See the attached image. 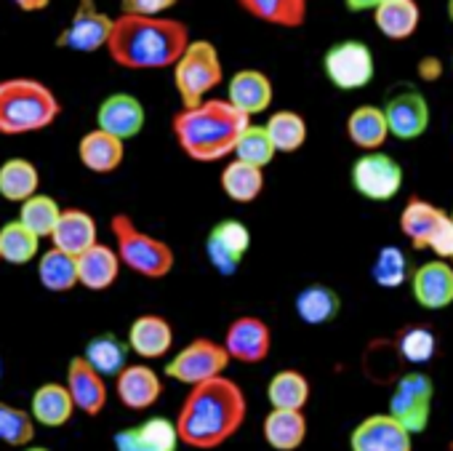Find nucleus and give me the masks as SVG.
Here are the masks:
<instances>
[{
    "instance_id": "1",
    "label": "nucleus",
    "mask_w": 453,
    "mask_h": 451,
    "mask_svg": "<svg viewBox=\"0 0 453 451\" xmlns=\"http://www.w3.org/2000/svg\"><path fill=\"white\" fill-rule=\"evenodd\" d=\"M249 416V398L243 387L230 377H216L189 387L184 395L173 427L179 446L192 451H211L241 432Z\"/></svg>"
},
{
    "instance_id": "2",
    "label": "nucleus",
    "mask_w": 453,
    "mask_h": 451,
    "mask_svg": "<svg viewBox=\"0 0 453 451\" xmlns=\"http://www.w3.org/2000/svg\"><path fill=\"white\" fill-rule=\"evenodd\" d=\"M192 35L181 19L173 17H128L112 19L107 41L110 59L123 70H168L179 62Z\"/></svg>"
},
{
    "instance_id": "3",
    "label": "nucleus",
    "mask_w": 453,
    "mask_h": 451,
    "mask_svg": "<svg viewBox=\"0 0 453 451\" xmlns=\"http://www.w3.org/2000/svg\"><path fill=\"white\" fill-rule=\"evenodd\" d=\"M251 126L246 115H241L226 99L208 97L195 107H181L171 131L181 152L197 163H216L235 152L241 134Z\"/></svg>"
},
{
    "instance_id": "4",
    "label": "nucleus",
    "mask_w": 453,
    "mask_h": 451,
    "mask_svg": "<svg viewBox=\"0 0 453 451\" xmlns=\"http://www.w3.org/2000/svg\"><path fill=\"white\" fill-rule=\"evenodd\" d=\"M62 115L59 97L38 78L0 81V134L27 136L46 131Z\"/></svg>"
},
{
    "instance_id": "5",
    "label": "nucleus",
    "mask_w": 453,
    "mask_h": 451,
    "mask_svg": "<svg viewBox=\"0 0 453 451\" xmlns=\"http://www.w3.org/2000/svg\"><path fill=\"white\" fill-rule=\"evenodd\" d=\"M110 230L115 238L112 249L120 260V268H128L131 273L147 281H163L173 270V249L163 238L144 233L128 214H115L110 219Z\"/></svg>"
},
{
    "instance_id": "6",
    "label": "nucleus",
    "mask_w": 453,
    "mask_h": 451,
    "mask_svg": "<svg viewBox=\"0 0 453 451\" xmlns=\"http://www.w3.org/2000/svg\"><path fill=\"white\" fill-rule=\"evenodd\" d=\"M224 81V67L219 49L211 41L195 38L173 65V86L181 107H195L208 99V94Z\"/></svg>"
},
{
    "instance_id": "7",
    "label": "nucleus",
    "mask_w": 453,
    "mask_h": 451,
    "mask_svg": "<svg viewBox=\"0 0 453 451\" xmlns=\"http://www.w3.org/2000/svg\"><path fill=\"white\" fill-rule=\"evenodd\" d=\"M400 230L413 249H432L440 260L453 254V224L448 214L429 200L411 198L400 214Z\"/></svg>"
},
{
    "instance_id": "8",
    "label": "nucleus",
    "mask_w": 453,
    "mask_h": 451,
    "mask_svg": "<svg viewBox=\"0 0 453 451\" xmlns=\"http://www.w3.org/2000/svg\"><path fill=\"white\" fill-rule=\"evenodd\" d=\"M226 366H230V355L224 353L221 342L197 337L168 361L165 374L187 387H195L200 382L221 377L226 371Z\"/></svg>"
},
{
    "instance_id": "9",
    "label": "nucleus",
    "mask_w": 453,
    "mask_h": 451,
    "mask_svg": "<svg viewBox=\"0 0 453 451\" xmlns=\"http://www.w3.org/2000/svg\"><path fill=\"white\" fill-rule=\"evenodd\" d=\"M323 70H326V78L339 91H357L373 81L376 62H373V54L365 43L344 41V43H336L326 51Z\"/></svg>"
},
{
    "instance_id": "10",
    "label": "nucleus",
    "mask_w": 453,
    "mask_h": 451,
    "mask_svg": "<svg viewBox=\"0 0 453 451\" xmlns=\"http://www.w3.org/2000/svg\"><path fill=\"white\" fill-rule=\"evenodd\" d=\"M432 395H434V387H432V379L426 374H405L392 398H389V416L395 422H400L411 435L413 432H424L426 424H429V411H432Z\"/></svg>"
},
{
    "instance_id": "11",
    "label": "nucleus",
    "mask_w": 453,
    "mask_h": 451,
    "mask_svg": "<svg viewBox=\"0 0 453 451\" xmlns=\"http://www.w3.org/2000/svg\"><path fill=\"white\" fill-rule=\"evenodd\" d=\"M251 249V233L241 219H221L205 238V260L219 276H235Z\"/></svg>"
},
{
    "instance_id": "12",
    "label": "nucleus",
    "mask_w": 453,
    "mask_h": 451,
    "mask_svg": "<svg viewBox=\"0 0 453 451\" xmlns=\"http://www.w3.org/2000/svg\"><path fill=\"white\" fill-rule=\"evenodd\" d=\"M352 187L368 200H392L403 187V166L384 152H365L352 163Z\"/></svg>"
},
{
    "instance_id": "13",
    "label": "nucleus",
    "mask_w": 453,
    "mask_h": 451,
    "mask_svg": "<svg viewBox=\"0 0 453 451\" xmlns=\"http://www.w3.org/2000/svg\"><path fill=\"white\" fill-rule=\"evenodd\" d=\"M221 347L226 355H230V361L257 366V363L267 361V355L273 350V331L262 318L241 315L226 326Z\"/></svg>"
},
{
    "instance_id": "14",
    "label": "nucleus",
    "mask_w": 453,
    "mask_h": 451,
    "mask_svg": "<svg viewBox=\"0 0 453 451\" xmlns=\"http://www.w3.org/2000/svg\"><path fill=\"white\" fill-rule=\"evenodd\" d=\"M112 33V17L99 12L94 4H81L70 19V25L59 33L57 46L81 51V54H94L107 46Z\"/></svg>"
},
{
    "instance_id": "15",
    "label": "nucleus",
    "mask_w": 453,
    "mask_h": 451,
    "mask_svg": "<svg viewBox=\"0 0 453 451\" xmlns=\"http://www.w3.org/2000/svg\"><path fill=\"white\" fill-rule=\"evenodd\" d=\"M381 113L387 121V131L397 139H418L429 128V105L424 94L411 86L392 91Z\"/></svg>"
},
{
    "instance_id": "16",
    "label": "nucleus",
    "mask_w": 453,
    "mask_h": 451,
    "mask_svg": "<svg viewBox=\"0 0 453 451\" xmlns=\"http://www.w3.org/2000/svg\"><path fill=\"white\" fill-rule=\"evenodd\" d=\"M144 121H147L144 105L134 94H123V91L110 94L96 110V128L120 142L139 136Z\"/></svg>"
},
{
    "instance_id": "17",
    "label": "nucleus",
    "mask_w": 453,
    "mask_h": 451,
    "mask_svg": "<svg viewBox=\"0 0 453 451\" xmlns=\"http://www.w3.org/2000/svg\"><path fill=\"white\" fill-rule=\"evenodd\" d=\"M349 451H411V432L389 414H371L352 430Z\"/></svg>"
},
{
    "instance_id": "18",
    "label": "nucleus",
    "mask_w": 453,
    "mask_h": 451,
    "mask_svg": "<svg viewBox=\"0 0 453 451\" xmlns=\"http://www.w3.org/2000/svg\"><path fill=\"white\" fill-rule=\"evenodd\" d=\"M115 395L128 411H147L163 395V379L147 363H128L115 377Z\"/></svg>"
},
{
    "instance_id": "19",
    "label": "nucleus",
    "mask_w": 453,
    "mask_h": 451,
    "mask_svg": "<svg viewBox=\"0 0 453 451\" xmlns=\"http://www.w3.org/2000/svg\"><path fill=\"white\" fill-rule=\"evenodd\" d=\"M75 411L86 416H99L107 406V379L94 371L83 355H75L67 363V382H65Z\"/></svg>"
},
{
    "instance_id": "20",
    "label": "nucleus",
    "mask_w": 453,
    "mask_h": 451,
    "mask_svg": "<svg viewBox=\"0 0 453 451\" xmlns=\"http://www.w3.org/2000/svg\"><path fill=\"white\" fill-rule=\"evenodd\" d=\"M99 244L96 219L86 208H62V216L51 233V249L65 252L70 257H81L91 246Z\"/></svg>"
},
{
    "instance_id": "21",
    "label": "nucleus",
    "mask_w": 453,
    "mask_h": 451,
    "mask_svg": "<svg viewBox=\"0 0 453 451\" xmlns=\"http://www.w3.org/2000/svg\"><path fill=\"white\" fill-rule=\"evenodd\" d=\"M112 443H115V451H176L179 435H176L173 419L152 416L142 424L118 430Z\"/></svg>"
},
{
    "instance_id": "22",
    "label": "nucleus",
    "mask_w": 453,
    "mask_h": 451,
    "mask_svg": "<svg viewBox=\"0 0 453 451\" xmlns=\"http://www.w3.org/2000/svg\"><path fill=\"white\" fill-rule=\"evenodd\" d=\"M273 97H275L273 81L262 70H241L230 78V86H226V102L249 121L270 110Z\"/></svg>"
},
{
    "instance_id": "23",
    "label": "nucleus",
    "mask_w": 453,
    "mask_h": 451,
    "mask_svg": "<svg viewBox=\"0 0 453 451\" xmlns=\"http://www.w3.org/2000/svg\"><path fill=\"white\" fill-rule=\"evenodd\" d=\"M126 345L131 353H136L144 361L163 358V355H168V350L173 345V326L157 313H144L128 326Z\"/></svg>"
},
{
    "instance_id": "24",
    "label": "nucleus",
    "mask_w": 453,
    "mask_h": 451,
    "mask_svg": "<svg viewBox=\"0 0 453 451\" xmlns=\"http://www.w3.org/2000/svg\"><path fill=\"white\" fill-rule=\"evenodd\" d=\"M78 160L86 171L91 174H99V176H107V174H115L123 160H126V142L94 128L88 134L81 136L78 142Z\"/></svg>"
},
{
    "instance_id": "25",
    "label": "nucleus",
    "mask_w": 453,
    "mask_h": 451,
    "mask_svg": "<svg viewBox=\"0 0 453 451\" xmlns=\"http://www.w3.org/2000/svg\"><path fill=\"white\" fill-rule=\"evenodd\" d=\"M413 281V297L426 310H442L453 302V268L442 260L421 265L416 273H411Z\"/></svg>"
},
{
    "instance_id": "26",
    "label": "nucleus",
    "mask_w": 453,
    "mask_h": 451,
    "mask_svg": "<svg viewBox=\"0 0 453 451\" xmlns=\"http://www.w3.org/2000/svg\"><path fill=\"white\" fill-rule=\"evenodd\" d=\"M75 262H78V286L88 292H107L120 278V260L115 249L107 244L91 246L88 252L75 257Z\"/></svg>"
},
{
    "instance_id": "27",
    "label": "nucleus",
    "mask_w": 453,
    "mask_h": 451,
    "mask_svg": "<svg viewBox=\"0 0 453 451\" xmlns=\"http://www.w3.org/2000/svg\"><path fill=\"white\" fill-rule=\"evenodd\" d=\"M73 414H75V406H73V398L62 382H46L30 398L33 422L43 424L49 430H59V427L70 424Z\"/></svg>"
},
{
    "instance_id": "28",
    "label": "nucleus",
    "mask_w": 453,
    "mask_h": 451,
    "mask_svg": "<svg viewBox=\"0 0 453 451\" xmlns=\"http://www.w3.org/2000/svg\"><path fill=\"white\" fill-rule=\"evenodd\" d=\"M238 9H243L251 19L280 30H299L307 22L304 0H241Z\"/></svg>"
},
{
    "instance_id": "29",
    "label": "nucleus",
    "mask_w": 453,
    "mask_h": 451,
    "mask_svg": "<svg viewBox=\"0 0 453 451\" xmlns=\"http://www.w3.org/2000/svg\"><path fill=\"white\" fill-rule=\"evenodd\" d=\"M265 440L273 451H296L307 440V416L304 411L270 408L262 424Z\"/></svg>"
},
{
    "instance_id": "30",
    "label": "nucleus",
    "mask_w": 453,
    "mask_h": 451,
    "mask_svg": "<svg viewBox=\"0 0 453 451\" xmlns=\"http://www.w3.org/2000/svg\"><path fill=\"white\" fill-rule=\"evenodd\" d=\"M418 19L421 12L413 0H379L373 9V22L389 41H408L416 33Z\"/></svg>"
},
{
    "instance_id": "31",
    "label": "nucleus",
    "mask_w": 453,
    "mask_h": 451,
    "mask_svg": "<svg viewBox=\"0 0 453 451\" xmlns=\"http://www.w3.org/2000/svg\"><path fill=\"white\" fill-rule=\"evenodd\" d=\"M41 192V171L27 158H9L0 166V195L9 203H25Z\"/></svg>"
},
{
    "instance_id": "32",
    "label": "nucleus",
    "mask_w": 453,
    "mask_h": 451,
    "mask_svg": "<svg viewBox=\"0 0 453 451\" xmlns=\"http://www.w3.org/2000/svg\"><path fill=\"white\" fill-rule=\"evenodd\" d=\"M294 307H296V315H299L302 323H307V326H326V323H331L339 315L342 299H339V294L331 286L312 284V286H307V289H302L296 294Z\"/></svg>"
},
{
    "instance_id": "33",
    "label": "nucleus",
    "mask_w": 453,
    "mask_h": 451,
    "mask_svg": "<svg viewBox=\"0 0 453 451\" xmlns=\"http://www.w3.org/2000/svg\"><path fill=\"white\" fill-rule=\"evenodd\" d=\"M219 184L233 203H254L265 192V171L249 163L233 160L221 168Z\"/></svg>"
},
{
    "instance_id": "34",
    "label": "nucleus",
    "mask_w": 453,
    "mask_h": 451,
    "mask_svg": "<svg viewBox=\"0 0 453 451\" xmlns=\"http://www.w3.org/2000/svg\"><path fill=\"white\" fill-rule=\"evenodd\" d=\"M347 136L355 147L368 150V152H379V147L389 136L384 113L379 107H371V105L352 110L347 118Z\"/></svg>"
},
{
    "instance_id": "35",
    "label": "nucleus",
    "mask_w": 453,
    "mask_h": 451,
    "mask_svg": "<svg viewBox=\"0 0 453 451\" xmlns=\"http://www.w3.org/2000/svg\"><path fill=\"white\" fill-rule=\"evenodd\" d=\"M267 400L273 408L304 411V406L310 400V379L296 369H283V371L273 374V379L267 385Z\"/></svg>"
},
{
    "instance_id": "36",
    "label": "nucleus",
    "mask_w": 453,
    "mask_h": 451,
    "mask_svg": "<svg viewBox=\"0 0 453 451\" xmlns=\"http://www.w3.org/2000/svg\"><path fill=\"white\" fill-rule=\"evenodd\" d=\"M38 284L46 292L54 294H67L78 286V262L75 257L49 249L46 254L38 257Z\"/></svg>"
},
{
    "instance_id": "37",
    "label": "nucleus",
    "mask_w": 453,
    "mask_h": 451,
    "mask_svg": "<svg viewBox=\"0 0 453 451\" xmlns=\"http://www.w3.org/2000/svg\"><path fill=\"white\" fill-rule=\"evenodd\" d=\"M38 257H41V238H35L19 219L6 222L0 228V262L19 268Z\"/></svg>"
},
{
    "instance_id": "38",
    "label": "nucleus",
    "mask_w": 453,
    "mask_h": 451,
    "mask_svg": "<svg viewBox=\"0 0 453 451\" xmlns=\"http://www.w3.org/2000/svg\"><path fill=\"white\" fill-rule=\"evenodd\" d=\"M83 358L104 379L107 377H118L128 366V345L123 339H118L115 334H99V337H94L86 345Z\"/></svg>"
},
{
    "instance_id": "39",
    "label": "nucleus",
    "mask_w": 453,
    "mask_h": 451,
    "mask_svg": "<svg viewBox=\"0 0 453 451\" xmlns=\"http://www.w3.org/2000/svg\"><path fill=\"white\" fill-rule=\"evenodd\" d=\"M275 152H283V155H291V152H299L307 142V121L294 113V110H280L275 113L267 126H265Z\"/></svg>"
},
{
    "instance_id": "40",
    "label": "nucleus",
    "mask_w": 453,
    "mask_h": 451,
    "mask_svg": "<svg viewBox=\"0 0 453 451\" xmlns=\"http://www.w3.org/2000/svg\"><path fill=\"white\" fill-rule=\"evenodd\" d=\"M62 216V206L57 203V198L51 195H33L30 200L22 203L19 208V222L25 224V228L35 236V238H51L54 228H57V222Z\"/></svg>"
},
{
    "instance_id": "41",
    "label": "nucleus",
    "mask_w": 453,
    "mask_h": 451,
    "mask_svg": "<svg viewBox=\"0 0 453 451\" xmlns=\"http://www.w3.org/2000/svg\"><path fill=\"white\" fill-rule=\"evenodd\" d=\"M35 440V422L30 411L0 400V443L12 448H27Z\"/></svg>"
},
{
    "instance_id": "42",
    "label": "nucleus",
    "mask_w": 453,
    "mask_h": 451,
    "mask_svg": "<svg viewBox=\"0 0 453 451\" xmlns=\"http://www.w3.org/2000/svg\"><path fill=\"white\" fill-rule=\"evenodd\" d=\"M233 155H235V160L249 163V166L265 171V166H270L273 158H275L278 152H275V147H273V142H270L265 126H254V123H251V126L241 134V139H238Z\"/></svg>"
},
{
    "instance_id": "43",
    "label": "nucleus",
    "mask_w": 453,
    "mask_h": 451,
    "mask_svg": "<svg viewBox=\"0 0 453 451\" xmlns=\"http://www.w3.org/2000/svg\"><path fill=\"white\" fill-rule=\"evenodd\" d=\"M373 281L381 289H397L411 278V265L408 257L397 246H384L373 262Z\"/></svg>"
},
{
    "instance_id": "44",
    "label": "nucleus",
    "mask_w": 453,
    "mask_h": 451,
    "mask_svg": "<svg viewBox=\"0 0 453 451\" xmlns=\"http://www.w3.org/2000/svg\"><path fill=\"white\" fill-rule=\"evenodd\" d=\"M437 350L434 334L426 326H411L400 334V353L411 363H429Z\"/></svg>"
},
{
    "instance_id": "45",
    "label": "nucleus",
    "mask_w": 453,
    "mask_h": 451,
    "mask_svg": "<svg viewBox=\"0 0 453 451\" xmlns=\"http://www.w3.org/2000/svg\"><path fill=\"white\" fill-rule=\"evenodd\" d=\"M176 4L173 0H128V4H123L120 14H128V17H165Z\"/></svg>"
},
{
    "instance_id": "46",
    "label": "nucleus",
    "mask_w": 453,
    "mask_h": 451,
    "mask_svg": "<svg viewBox=\"0 0 453 451\" xmlns=\"http://www.w3.org/2000/svg\"><path fill=\"white\" fill-rule=\"evenodd\" d=\"M418 75H421L424 81H437V78L442 75V65H440V59H434V57H424V59L418 62Z\"/></svg>"
},
{
    "instance_id": "47",
    "label": "nucleus",
    "mask_w": 453,
    "mask_h": 451,
    "mask_svg": "<svg viewBox=\"0 0 453 451\" xmlns=\"http://www.w3.org/2000/svg\"><path fill=\"white\" fill-rule=\"evenodd\" d=\"M19 12H46L49 9V0H22L17 4Z\"/></svg>"
},
{
    "instance_id": "48",
    "label": "nucleus",
    "mask_w": 453,
    "mask_h": 451,
    "mask_svg": "<svg viewBox=\"0 0 453 451\" xmlns=\"http://www.w3.org/2000/svg\"><path fill=\"white\" fill-rule=\"evenodd\" d=\"M22 451H51V448H43V446H27V448H22Z\"/></svg>"
},
{
    "instance_id": "49",
    "label": "nucleus",
    "mask_w": 453,
    "mask_h": 451,
    "mask_svg": "<svg viewBox=\"0 0 453 451\" xmlns=\"http://www.w3.org/2000/svg\"><path fill=\"white\" fill-rule=\"evenodd\" d=\"M448 17H450V22H453V0L448 4Z\"/></svg>"
},
{
    "instance_id": "50",
    "label": "nucleus",
    "mask_w": 453,
    "mask_h": 451,
    "mask_svg": "<svg viewBox=\"0 0 453 451\" xmlns=\"http://www.w3.org/2000/svg\"><path fill=\"white\" fill-rule=\"evenodd\" d=\"M0 377H4V361H0Z\"/></svg>"
},
{
    "instance_id": "51",
    "label": "nucleus",
    "mask_w": 453,
    "mask_h": 451,
    "mask_svg": "<svg viewBox=\"0 0 453 451\" xmlns=\"http://www.w3.org/2000/svg\"><path fill=\"white\" fill-rule=\"evenodd\" d=\"M448 219H450V224H453V214H448Z\"/></svg>"
},
{
    "instance_id": "52",
    "label": "nucleus",
    "mask_w": 453,
    "mask_h": 451,
    "mask_svg": "<svg viewBox=\"0 0 453 451\" xmlns=\"http://www.w3.org/2000/svg\"><path fill=\"white\" fill-rule=\"evenodd\" d=\"M450 260H453V254H450Z\"/></svg>"
}]
</instances>
